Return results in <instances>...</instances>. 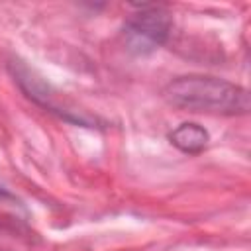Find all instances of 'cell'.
Wrapping results in <instances>:
<instances>
[{"mask_svg":"<svg viewBox=\"0 0 251 251\" xmlns=\"http://www.w3.org/2000/svg\"><path fill=\"white\" fill-rule=\"evenodd\" d=\"M6 200H16V196H12L6 188H2V186H0V202H6Z\"/></svg>","mask_w":251,"mask_h":251,"instance_id":"5b68a950","label":"cell"},{"mask_svg":"<svg viewBox=\"0 0 251 251\" xmlns=\"http://www.w3.org/2000/svg\"><path fill=\"white\" fill-rule=\"evenodd\" d=\"M0 231H2V226H0Z\"/></svg>","mask_w":251,"mask_h":251,"instance_id":"8992f818","label":"cell"},{"mask_svg":"<svg viewBox=\"0 0 251 251\" xmlns=\"http://www.w3.org/2000/svg\"><path fill=\"white\" fill-rule=\"evenodd\" d=\"M8 69H10L14 80L20 84V88L25 92L27 98H31V100L37 102L39 106L47 108L49 112H57V114H59L61 118H65V120H75L73 116H69L67 112H63V110L53 102V94H51V90H49V84H47L41 76H37L24 61L14 59V61L8 63ZM75 122H76V120H75Z\"/></svg>","mask_w":251,"mask_h":251,"instance_id":"3957f363","label":"cell"},{"mask_svg":"<svg viewBox=\"0 0 251 251\" xmlns=\"http://www.w3.org/2000/svg\"><path fill=\"white\" fill-rule=\"evenodd\" d=\"M169 141L182 153L188 155H196L200 151L206 149L208 141H210V133L194 122H182L180 126H176L171 133H169Z\"/></svg>","mask_w":251,"mask_h":251,"instance_id":"277c9868","label":"cell"},{"mask_svg":"<svg viewBox=\"0 0 251 251\" xmlns=\"http://www.w3.org/2000/svg\"><path fill=\"white\" fill-rule=\"evenodd\" d=\"M163 98L175 108L198 114L241 116L249 112L247 88L206 75H182L169 80Z\"/></svg>","mask_w":251,"mask_h":251,"instance_id":"6da1fadb","label":"cell"},{"mask_svg":"<svg viewBox=\"0 0 251 251\" xmlns=\"http://www.w3.org/2000/svg\"><path fill=\"white\" fill-rule=\"evenodd\" d=\"M135 14H131L124 27V45L133 55H149L159 49L171 35L173 18L165 6L157 4H135Z\"/></svg>","mask_w":251,"mask_h":251,"instance_id":"7a4b0ae2","label":"cell"}]
</instances>
